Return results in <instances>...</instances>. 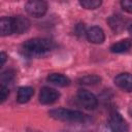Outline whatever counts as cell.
I'll list each match as a JSON object with an SVG mask.
<instances>
[{
    "label": "cell",
    "instance_id": "cell-1",
    "mask_svg": "<svg viewBox=\"0 0 132 132\" xmlns=\"http://www.w3.org/2000/svg\"><path fill=\"white\" fill-rule=\"evenodd\" d=\"M55 46V43L46 38H33L24 42L23 51L28 56L40 57L50 53Z\"/></svg>",
    "mask_w": 132,
    "mask_h": 132
},
{
    "label": "cell",
    "instance_id": "cell-2",
    "mask_svg": "<svg viewBox=\"0 0 132 132\" xmlns=\"http://www.w3.org/2000/svg\"><path fill=\"white\" fill-rule=\"evenodd\" d=\"M48 114L59 121H64V122H82L86 119V116L78 111V110H72V109H67V108H56L52 109Z\"/></svg>",
    "mask_w": 132,
    "mask_h": 132
},
{
    "label": "cell",
    "instance_id": "cell-3",
    "mask_svg": "<svg viewBox=\"0 0 132 132\" xmlns=\"http://www.w3.org/2000/svg\"><path fill=\"white\" fill-rule=\"evenodd\" d=\"M25 9L30 15L34 18H40L45 14L47 10V4L46 2L40 0H30L26 3Z\"/></svg>",
    "mask_w": 132,
    "mask_h": 132
},
{
    "label": "cell",
    "instance_id": "cell-4",
    "mask_svg": "<svg viewBox=\"0 0 132 132\" xmlns=\"http://www.w3.org/2000/svg\"><path fill=\"white\" fill-rule=\"evenodd\" d=\"M109 128L111 132H129V126L123 117L114 111L110 114L109 118Z\"/></svg>",
    "mask_w": 132,
    "mask_h": 132
},
{
    "label": "cell",
    "instance_id": "cell-5",
    "mask_svg": "<svg viewBox=\"0 0 132 132\" xmlns=\"http://www.w3.org/2000/svg\"><path fill=\"white\" fill-rule=\"evenodd\" d=\"M77 100L87 109H94L98 104L96 96L88 90H79L77 92Z\"/></svg>",
    "mask_w": 132,
    "mask_h": 132
},
{
    "label": "cell",
    "instance_id": "cell-6",
    "mask_svg": "<svg viewBox=\"0 0 132 132\" xmlns=\"http://www.w3.org/2000/svg\"><path fill=\"white\" fill-rule=\"evenodd\" d=\"M59 97L60 94L58 91L48 87H43L39 93V102L42 104H52L57 101Z\"/></svg>",
    "mask_w": 132,
    "mask_h": 132
},
{
    "label": "cell",
    "instance_id": "cell-7",
    "mask_svg": "<svg viewBox=\"0 0 132 132\" xmlns=\"http://www.w3.org/2000/svg\"><path fill=\"white\" fill-rule=\"evenodd\" d=\"M86 36L87 39L94 44H100L105 40V34L103 30L98 26H93L89 28L86 32Z\"/></svg>",
    "mask_w": 132,
    "mask_h": 132
},
{
    "label": "cell",
    "instance_id": "cell-8",
    "mask_svg": "<svg viewBox=\"0 0 132 132\" xmlns=\"http://www.w3.org/2000/svg\"><path fill=\"white\" fill-rule=\"evenodd\" d=\"M114 84L125 92H132V74L128 72L118 74L114 77Z\"/></svg>",
    "mask_w": 132,
    "mask_h": 132
},
{
    "label": "cell",
    "instance_id": "cell-9",
    "mask_svg": "<svg viewBox=\"0 0 132 132\" xmlns=\"http://www.w3.org/2000/svg\"><path fill=\"white\" fill-rule=\"evenodd\" d=\"M12 25H13V33L23 34L27 32L30 28V21L22 15H16L12 18Z\"/></svg>",
    "mask_w": 132,
    "mask_h": 132
},
{
    "label": "cell",
    "instance_id": "cell-10",
    "mask_svg": "<svg viewBox=\"0 0 132 132\" xmlns=\"http://www.w3.org/2000/svg\"><path fill=\"white\" fill-rule=\"evenodd\" d=\"M127 20H125L122 15L119 14H114L111 15L108 19V24L110 26V28L116 32V33H120L121 31H123L125 29V25H126Z\"/></svg>",
    "mask_w": 132,
    "mask_h": 132
},
{
    "label": "cell",
    "instance_id": "cell-11",
    "mask_svg": "<svg viewBox=\"0 0 132 132\" xmlns=\"http://www.w3.org/2000/svg\"><path fill=\"white\" fill-rule=\"evenodd\" d=\"M130 48H132V40L129 38H126L113 43L110 46V52L114 54H122V53L128 52Z\"/></svg>",
    "mask_w": 132,
    "mask_h": 132
},
{
    "label": "cell",
    "instance_id": "cell-12",
    "mask_svg": "<svg viewBox=\"0 0 132 132\" xmlns=\"http://www.w3.org/2000/svg\"><path fill=\"white\" fill-rule=\"evenodd\" d=\"M33 95H34V89L32 87H21L18 90L16 100L19 103H26L32 98Z\"/></svg>",
    "mask_w": 132,
    "mask_h": 132
},
{
    "label": "cell",
    "instance_id": "cell-13",
    "mask_svg": "<svg viewBox=\"0 0 132 132\" xmlns=\"http://www.w3.org/2000/svg\"><path fill=\"white\" fill-rule=\"evenodd\" d=\"M47 80L51 84L59 86V87H66L70 84V79L66 75L61 74V73H52V74H50L47 76Z\"/></svg>",
    "mask_w": 132,
    "mask_h": 132
},
{
    "label": "cell",
    "instance_id": "cell-14",
    "mask_svg": "<svg viewBox=\"0 0 132 132\" xmlns=\"http://www.w3.org/2000/svg\"><path fill=\"white\" fill-rule=\"evenodd\" d=\"M0 32L2 36H7L13 33V25L12 18L3 16L0 20Z\"/></svg>",
    "mask_w": 132,
    "mask_h": 132
},
{
    "label": "cell",
    "instance_id": "cell-15",
    "mask_svg": "<svg viewBox=\"0 0 132 132\" xmlns=\"http://www.w3.org/2000/svg\"><path fill=\"white\" fill-rule=\"evenodd\" d=\"M100 80H101V78H100L98 75L91 74V75H86V76L81 77V78L79 79V82L82 84V85L91 86V85H97V84H99Z\"/></svg>",
    "mask_w": 132,
    "mask_h": 132
},
{
    "label": "cell",
    "instance_id": "cell-16",
    "mask_svg": "<svg viewBox=\"0 0 132 132\" xmlns=\"http://www.w3.org/2000/svg\"><path fill=\"white\" fill-rule=\"evenodd\" d=\"M100 0H81L79 1V4L86 8V9H96L101 5Z\"/></svg>",
    "mask_w": 132,
    "mask_h": 132
},
{
    "label": "cell",
    "instance_id": "cell-17",
    "mask_svg": "<svg viewBox=\"0 0 132 132\" xmlns=\"http://www.w3.org/2000/svg\"><path fill=\"white\" fill-rule=\"evenodd\" d=\"M8 94H9L8 88L5 85H1V87H0V99H1V102H4L6 100V98L8 97Z\"/></svg>",
    "mask_w": 132,
    "mask_h": 132
},
{
    "label": "cell",
    "instance_id": "cell-18",
    "mask_svg": "<svg viewBox=\"0 0 132 132\" xmlns=\"http://www.w3.org/2000/svg\"><path fill=\"white\" fill-rule=\"evenodd\" d=\"M121 6L125 11H127L129 13H132V0H123V1H121Z\"/></svg>",
    "mask_w": 132,
    "mask_h": 132
},
{
    "label": "cell",
    "instance_id": "cell-19",
    "mask_svg": "<svg viewBox=\"0 0 132 132\" xmlns=\"http://www.w3.org/2000/svg\"><path fill=\"white\" fill-rule=\"evenodd\" d=\"M6 58H7L6 54H5L4 52H1V54H0V60H1L0 65H1V66H3V65H4V63H5V61H6Z\"/></svg>",
    "mask_w": 132,
    "mask_h": 132
},
{
    "label": "cell",
    "instance_id": "cell-20",
    "mask_svg": "<svg viewBox=\"0 0 132 132\" xmlns=\"http://www.w3.org/2000/svg\"><path fill=\"white\" fill-rule=\"evenodd\" d=\"M128 31H129L130 35L132 36V25H130V26H129V28H128Z\"/></svg>",
    "mask_w": 132,
    "mask_h": 132
}]
</instances>
